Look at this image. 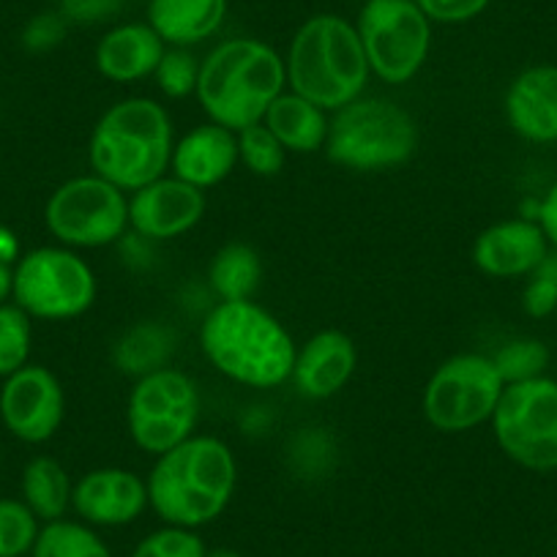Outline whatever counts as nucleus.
Returning a JSON list of instances; mask_svg holds the SVG:
<instances>
[{"instance_id":"obj_1","label":"nucleus","mask_w":557,"mask_h":557,"mask_svg":"<svg viewBox=\"0 0 557 557\" xmlns=\"http://www.w3.org/2000/svg\"><path fill=\"white\" fill-rule=\"evenodd\" d=\"M146 481L148 506L164 524L197 530L227 511L238 486V465L224 441L191 435L157 457Z\"/></svg>"},{"instance_id":"obj_2","label":"nucleus","mask_w":557,"mask_h":557,"mask_svg":"<svg viewBox=\"0 0 557 557\" xmlns=\"http://www.w3.org/2000/svg\"><path fill=\"white\" fill-rule=\"evenodd\" d=\"M200 347L216 372L249 388L287 383L298 352L290 331L255 301H219L202 320Z\"/></svg>"},{"instance_id":"obj_3","label":"nucleus","mask_w":557,"mask_h":557,"mask_svg":"<svg viewBox=\"0 0 557 557\" xmlns=\"http://www.w3.org/2000/svg\"><path fill=\"white\" fill-rule=\"evenodd\" d=\"M175 128L168 107L148 96L121 99L96 121L88 162L99 178L123 191H137L168 175Z\"/></svg>"},{"instance_id":"obj_4","label":"nucleus","mask_w":557,"mask_h":557,"mask_svg":"<svg viewBox=\"0 0 557 557\" xmlns=\"http://www.w3.org/2000/svg\"><path fill=\"white\" fill-rule=\"evenodd\" d=\"M287 90L285 58L249 36L219 41L200 61L197 101L208 121L240 132L262 123L268 107Z\"/></svg>"},{"instance_id":"obj_5","label":"nucleus","mask_w":557,"mask_h":557,"mask_svg":"<svg viewBox=\"0 0 557 557\" xmlns=\"http://www.w3.org/2000/svg\"><path fill=\"white\" fill-rule=\"evenodd\" d=\"M285 72L287 88L325 112L361 99L372 77L356 23L339 14H314L296 30L287 47Z\"/></svg>"},{"instance_id":"obj_6","label":"nucleus","mask_w":557,"mask_h":557,"mask_svg":"<svg viewBox=\"0 0 557 557\" xmlns=\"http://www.w3.org/2000/svg\"><path fill=\"white\" fill-rule=\"evenodd\" d=\"M418 126L405 107L388 99H356L334 112L325 153L352 173H385L416 157Z\"/></svg>"},{"instance_id":"obj_7","label":"nucleus","mask_w":557,"mask_h":557,"mask_svg":"<svg viewBox=\"0 0 557 557\" xmlns=\"http://www.w3.org/2000/svg\"><path fill=\"white\" fill-rule=\"evenodd\" d=\"M12 301L34 320H74L96 301V273L77 249L39 246L14 265Z\"/></svg>"},{"instance_id":"obj_8","label":"nucleus","mask_w":557,"mask_h":557,"mask_svg":"<svg viewBox=\"0 0 557 557\" xmlns=\"http://www.w3.org/2000/svg\"><path fill=\"white\" fill-rule=\"evenodd\" d=\"M492 432L511 462L533 473L557 470V380L533 377L503 388Z\"/></svg>"},{"instance_id":"obj_9","label":"nucleus","mask_w":557,"mask_h":557,"mask_svg":"<svg viewBox=\"0 0 557 557\" xmlns=\"http://www.w3.org/2000/svg\"><path fill=\"white\" fill-rule=\"evenodd\" d=\"M200 421V394L181 369H159L134 380L126 401V426L139 451L162 457L189 441Z\"/></svg>"},{"instance_id":"obj_10","label":"nucleus","mask_w":557,"mask_h":557,"mask_svg":"<svg viewBox=\"0 0 557 557\" xmlns=\"http://www.w3.org/2000/svg\"><path fill=\"white\" fill-rule=\"evenodd\" d=\"M503 383L492 356L481 352H459L446 358L432 372L421 396L426 424L446 435H459L492 421L497 401H500Z\"/></svg>"},{"instance_id":"obj_11","label":"nucleus","mask_w":557,"mask_h":557,"mask_svg":"<svg viewBox=\"0 0 557 557\" xmlns=\"http://www.w3.org/2000/svg\"><path fill=\"white\" fill-rule=\"evenodd\" d=\"M369 69L388 85H405L432 52V20L412 0H367L356 20Z\"/></svg>"},{"instance_id":"obj_12","label":"nucleus","mask_w":557,"mask_h":557,"mask_svg":"<svg viewBox=\"0 0 557 557\" xmlns=\"http://www.w3.org/2000/svg\"><path fill=\"white\" fill-rule=\"evenodd\" d=\"M52 238L69 249H101L117 244L128 230V197L96 173L58 186L45 206Z\"/></svg>"},{"instance_id":"obj_13","label":"nucleus","mask_w":557,"mask_h":557,"mask_svg":"<svg viewBox=\"0 0 557 557\" xmlns=\"http://www.w3.org/2000/svg\"><path fill=\"white\" fill-rule=\"evenodd\" d=\"M66 418V394L55 372L39 363H25L3 380L0 388V421L17 441L39 446L52 441Z\"/></svg>"},{"instance_id":"obj_14","label":"nucleus","mask_w":557,"mask_h":557,"mask_svg":"<svg viewBox=\"0 0 557 557\" xmlns=\"http://www.w3.org/2000/svg\"><path fill=\"white\" fill-rule=\"evenodd\" d=\"M206 191L175 175H162L128 197V227L146 240H173L206 216Z\"/></svg>"},{"instance_id":"obj_15","label":"nucleus","mask_w":557,"mask_h":557,"mask_svg":"<svg viewBox=\"0 0 557 557\" xmlns=\"http://www.w3.org/2000/svg\"><path fill=\"white\" fill-rule=\"evenodd\" d=\"M72 508L90 528H123L148 506V481L126 468L88 470L72 490Z\"/></svg>"},{"instance_id":"obj_16","label":"nucleus","mask_w":557,"mask_h":557,"mask_svg":"<svg viewBox=\"0 0 557 557\" xmlns=\"http://www.w3.org/2000/svg\"><path fill=\"white\" fill-rule=\"evenodd\" d=\"M358 367L356 342L345 331L325 329L309 336L296 352L290 383L307 399H331L339 394Z\"/></svg>"},{"instance_id":"obj_17","label":"nucleus","mask_w":557,"mask_h":557,"mask_svg":"<svg viewBox=\"0 0 557 557\" xmlns=\"http://www.w3.org/2000/svg\"><path fill=\"white\" fill-rule=\"evenodd\" d=\"M546 257H549V240L541 224L530 219L492 224L473 244L475 268L495 278L530 276Z\"/></svg>"},{"instance_id":"obj_18","label":"nucleus","mask_w":557,"mask_h":557,"mask_svg":"<svg viewBox=\"0 0 557 557\" xmlns=\"http://www.w3.org/2000/svg\"><path fill=\"white\" fill-rule=\"evenodd\" d=\"M168 45L148 23L112 25L94 50L96 72L117 85H132L157 74Z\"/></svg>"},{"instance_id":"obj_19","label":"nucleus","mask_w":557,"mask_h":557,"mask_svg":"<svg viewBox=\"0 0 557 557\" xmlns=\"http://www.w3.org/2000/svg\"><path fill=\"white\" fill-rule=\"evenodd\" d=\"M238 164V134L208 121L175 143L170 170L175 178L206 191L230 178Z\"/></svg>"},{"instance_id":"obj_20","label":"nucleus","mask_w":557,"mask_h":557,"mask_svg":"<svg viewBox=\"0 0 557 557\" xmlns=\"http://www.w3.org/2000/svg\"><path fill=\"white\" fill-rule=\"evenodd\" d=\"M506 117L528 143H557V66L524 69L508 85Z\"/></svg>"},{"instance_id":"obj_21","label":"nucleus","mask_w":557,"mask_h":557,"mask_svg":"<svg viewBox=\"0 0 557 557\" xmlns=\"http://www.w3.org/2000/svg\"><path fill=\"white\" fill-rule=\"evenodd\" d=\"M230 0H151L148 20L168 47L202 45L222 30Z\"/></svg>"},{"instance_id":"obj_22","label":"nucleus","mask_w":557,"mask_h":557,"mask_svg":"<svg viewBox=\"0 0 557 557\" xmlns=\"http://www.w3.org/2000/svg\"><path fill=\"white\" fill-rule=\"evenodd\" d=\"M262 123L287 153H318L329 139V112L304 96L285 90L268 107Z\"/></svg>"},{"instance_id":"obj_23","label":"nucleus","mask_w":557,"mask_h":557,"mask_svg":"<svg viewBox=\"0 0 557 557\" xmlns=\"http://www.w3.org/2000/svg\"><path fill=\"white\" fill-rule=\"evenodd\" d=\"M178 336L170 325L146 320V323H134L132 329L117 336L112 347V363L126 377H146V374L159 372L170 367V358L175 356Z\"/></svg>"},{"instance_id":"obj_24","label":"nucleus","mask_w":557,"mask_h":557,"mask_svg":"<svg viewBox=\"0 0 557 557\" xmlns=\"http://www.w3.org/2000/svg\"><path fill=\"white\" fill-rule=\"evenodd\" d=\"M72 479L66 468L52 457H34L23 470V503L39 522L66 519L72 508Z\"/></svg>"},{"instance_id":"obj_25","label":"nucleus","mask_w":557,"mask_h":557,"mask_svg":"<svg viewBox=\"0 0 557 557\" xmlns=\"http://www.w3.org/2000/svg\"><path fill=\"white\" fill-rule=\"evenodd\" d=\"M262 260L257 249H251L244 240H230L208 268V282L216 293L219 301H251L260 287Z\"/></svg>"},{"instance_id":"obj_26","label":"nucleus","mask_w":557,"mask_h":557,"mask_svg":"<svg viewBox=\"0 0 557 557\" xmlns=\"http://www.w3.org/2000/svg\"><path fill=\"white\" fill-rule=\"evenodd\" d=\"M30 557H115L90 524L74 519L41 524Z\"/></svg>"},{"instance_id":"obj_27","label":"nucleus","mask_w":557,"mask_h":557,"mask_svg":"<svg viewBox=\"0 0 557 557\" xmlns=\"http://www.w3.org/2000/svg\"><path fill=\"white\" fill-rule=\"evenodd\" d=\"M30 320L34 318L14 301L0 304V380L12 377L25 363H30V345H34Z\"/></svg>"},{"instance_id":"obj_28","label":"nucleus","mask_w":557,"mask_h":557,"mask_svg":"<svg viewBox=\"0 0 557 557\" xmlns=\"http://www.w3.org/2000/svg\"><path fill=\"white\" fill-rule=\"evenodd\" d=\"M39 530L41 522L23 500L0 497V557L30 555Z\"/></svg>"},{"instance_id":"obj_29","label":"nucleus","mask_w":557,"mask_h":557,"mask_svg":"<svg viewBox=\"0 0 557 557\" xmlns=\"http://www.w3.org/2000/svg\"><path fill=\"white\" fill-rule=\"evenodd\" d=\"M235 134H238V159L249 173L260 175V178H271V175H278V170L285 168L287 151L268 132L265 123H255V126H246Z\"/></svg>"},{"instance_id":"obj_30","label":"nucleus","mask_w":557,"mask_h":557,"mask_svg":"<svg viewBox=\"0 0 557 557\" xmlns=\"http://www.w3.org/2000/svg\"><path fill=\"white\" fill-rule=\"evenodd\" d=\"M503 383H524V380L544 377V369L549 363V350L539 339H513L506 342L500 350L492 356Z\"/></svg>"},{"instance_id":"obj_31","label":"nucleus","mask_w":557,"mask_h":557,"mask_svg":"<svg viewBox=\"0 0 557 557\" xmlns=\"http://www.w3.org/2000/svg\"><path fill=\"white\" fill-rule=\"evenodd\" d=\"M334 459L336 446L331 435H325V430H298L287 448V462L293 473L304 479H323L334 468Z\"/></svg>"},{"instance_id":"obj_32","label":"nucleus","mask_w":557,"mask_h":557,"mask_svg":"<svg viewBox=\"0 0 557 557\" xmlns=\"http://www.w3.org/2000/svg\"><path fill=\"white\" fill-rule=\"evenodd\" d=\"M132 557H208V546L197 530L164 524L139 541Z\"/></svg>"},{"instance_id":"obj_33","label":"nucleus","mask_w":557,"mask_h":557,"mask_svg":"<svg viewBox=\"0 0 557 557\" xmlns=\"http://www.w3.org/2000/svg\"><path fill=\"white\" fill-rule=\"evenodd\" d=\"M153 79L168 99H186V96L197 94L200 61L184 47H168Z\"/></svg>"},{"instance_id":"obj_34","label":"nucleus","mask_w":557,"mask_h":557,"mask_svg":"<svg viewBox=\"0 0 557 557\" xmlns=\"http://www.w3.org/2000/svg\"><path fill=\"white\" fill-rule=\"evenodd\" d=\"M66 34L69 23L61 12H41L25 23L20 41H23L25 50L34 52V55H45V52H52L55 47H61Z\"/></svg>"},{"instance_id":"obj_35","label":"nucleus","mask_w":557,"mask_h":557,"mask_svg":"<svg viewBox=\"0 0 557 557\" xmlns=\"http://www.w3.org/2000/svg\"><path fill=\"white\" fill-rule=\"evenodd\" d=\"M524 290V309L533 318H546L557 309V257H546L533 273Z\"/></svg>"},{"instance_id":"obj_36","label":"nucleus","mask_w":557,"mask_h":557,"mask_svg":"<svg viewBox=\"0 0 557 557\" xmlns=\"http://www.w3.org/2000/svg\"><path fill=\"white\" fill-rule=\"evenodd\" d=\"M128 0H58V12L69 25H104L126 9Z\"/></svg>"},{"instance_id":"obj_37","label":"nucleus","mask_w":557,"mask_h":557,"mask_svg":"<svg viewBox=\"0 0 557 557\" xmlns=\"http://www.w3.org/2000/svg\"><path fill=\"white\" fill-rule=\"evenodd\" d=\"M412 3L432 20V25H462L481 17L492 0H412Z\"/></svg>"},{"instance_id":"obj_38","label":"nucleus","mask_w":557,"mask_h":557,"mask_svg":"<svg viewBox=\"0 0 557 557\" xmlns=\"http://www.w3.org/2000/svg\"><path fill=\"white\" fill-rule=\"evenodd\" d=\"M539 224L544 230L546 240L557 249V184L546 191L544 202L539 206Z\"/></svg>"},{"instance_id":"obj_39","label":"nucleus","mask_w":557,"mask_h":557,"mask_svg":"<svg viewBox=\"0 0 557 557\" xmlns=\"http://www.w3.org/2000/svg\"><path fill=\"white\" fill-rule=\"evenodd\" d=\"M23 257V244H20V235L12 227L0 224V262L9 268L17 265V260Z\"/></svg>"},{"instance_id":"obj_40","label":"nucleus","mask_w":557,"mask_h":557,"mask_svg":"<svg viewBox=\"0 0 557 557\" xmlns=\"http://www.w3.org/2000/svg\"><path fill=\"white\" fill-rule=\"evenodd\" d=\"M12 278H14V268L0 262V304L12 301Z\"/></svg>"},{"instance_id":"obj_41","label":"nucleus","mask_w":557,"mask_h":557,"mask_svg":"<svg viewBox=\"0 0 557 557\" xmlns=\"http://www.w3.org/2000/svg\"><path fill=\"white\" fill-rule=\"evenodd\" d=\"M208 557H244V555L235 549H227V546H219V549H208Z\"/></svg>"},{"instance_id":"obj_42","label":"nucleus","mask_w":557,"mask_h":557,"mask_svg":"<svg viewBox=\"0 0 557 557\" xmlns=\"http://www.w3.org/2000/svg\"><path fill=\"white\" fill-rule=\"evenodd\" d=\"M552 557H557V555H552Z\"/></svg>"}]
</instances>
